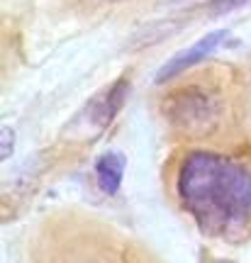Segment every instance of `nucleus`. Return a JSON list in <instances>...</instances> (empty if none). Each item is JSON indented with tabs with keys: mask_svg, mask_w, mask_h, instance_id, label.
Segmentation results:
<instances>
[{
	"mask_svg": "<svg viewBox=\"0 0 251 263\" xmlns=\"http://www.w3.org/2000/svg\"><path fill=\"white\" fill-rule=\"evenodd\" d=\"M124 168H127V159H124L122 151H105L100 159L95 161V176H98L100 188L105 193L115 195L122 185Z\"/></svg>",
	"mask_w": 251,
	"mask_h": 263,
	"instance_id": "20e7f679",
	"label": "nucleus"
},
{
	"mask_svg": "<svg viewBox=\"0 0 251 263\" xmlns=\"http://www.w3.org/2000/svg\"><path fill=\"white\" fill-rule=\"evenodd\" d=\"M217 107L220 103L214 100L212 93L200 90V88H188L168 98L166 112L173 120V124L195 129V127L212 124V120L217 117Z\"/></svg>",
	"mask_w": 251,
	"mask_h": 263,
	"instance_id": "f03ea898",
	"label": "nucleus"
},
{
	"mask_svg": "<svg viewBox=\"0 0 251 263\" xmlns=\"http://www.w3.org/2000/svg\"><path fill=\"white\" fill-rule=\"evenodd\" d=\"M222 263H224V261H222Z\"/></svg>",
	"mask_w": 251,
	"mask_h": 263,
	"instance_id": "1a4fd4ad",
	"label": "nucleus"
},
{
	"mask_svg": "<svg viewBox=\"0 0 251 263\" xmlns=\"http://www.w3.org/2000/svg\"><path fill=\"white\" fill-rule=\"evenodd\" d=\"M173 3H195V0H173Z\"/></svg>",
	"mask_w": 251,
	"mask_h": 263,
	"instance_id": "6e6552de",
	"label": "nucleus"
},
{
	"mask_svg": "<svg viewBox=\"0 0 251 263\" xmlns=\"http://www.w3.org/2000/svg\"><path fill=\"white\" fill-rule=\"evenodd\" d=\"M244 3H246V0H214V3H212V12H214V15H222V12L239 8V5H244Z\"/></svg>",
	"mask_w": 251,
	"mask_h": 263,
	"instance_id": "0eeeda50",
	"label": "nucleus"
},
{
	"mask_svg": "<svg viewBox=\"0 0 251 263\" xmlns=\"http://www.w3.org/2000/svg\"><path fill=\"white\" fill-rule=\"evenodd\" d=\"M224 37H227V29H214V32H210V34H205L203 39H198L193 47H188L186 51H181V54H176L173 59H168L166 64L158 68V73L154 76V81H156V83H166V81H171V78L181 76L183 71L193 68V66L200 64L203 59L210 57L214 49L224 42Z\"/></svg>",
	"mask_w": 251,
	"mask_h": 263,
	"instance_id": "7ed1b4c3",
	"label": "nucleus"
},
{
	"mask_svg": "<svg viewBox=\"0 0 251 263\" xmlns=\"http://www.w3.org/2000/svg\"><path fill=\"white\" fill-rule=\"evenodd\" d=\"M127 95V81H115V83L102 93V98L98 100V112H95V120H100V124H107L115 117V112L122 107V100Z\"/></svg>",
	"mask_w": 251,
	"mask_h": 263,
	"instance_id": "39448f33",
	"label": "nucleus"
},
{
	"mask_svg": "<svg viewBox=\"0 0 251 263\" xmlns=\"http://www.w3.org/2000/svg\"><path fill=\"white\" fill-rule=\"evenodd\" d=\"M178 195L207 234L234 236L251 224V168L195 151L178 171Z\"/></svg>",
	"mask_w": 251,
	"mask_h": 263,
	"instance_id": "f257e3e1",
	"label": "nucleus"
},
{
	"mask_svg": "<svg viewBox=\"0 0 251 263\" xmlns=\"http://www.w3.org/2000/svg\"><path fill=\"white\" fill-rule=\"evenodd\" d=\"M0 141H3V159H10V154H12V141H15V132L10 129V127H3Z\"/></svg>",
	"mask_w": 251,
	"mask_h": 263,
	"instance_id": "423d86ee",
	"label": "nucleus"
}]
</instances>
